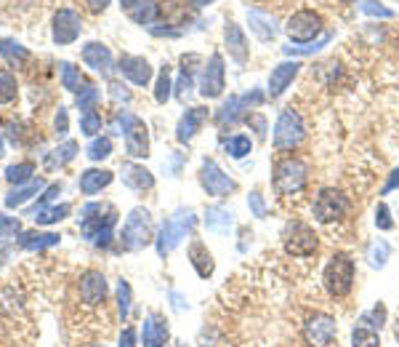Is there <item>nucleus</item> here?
<instances>
[{
	"label": "nucleus",
	"instance_id": "39448f33",
	"mask_svg": "<svg viewBox=\"0 0 399 347\" xmlns=\"http://www.w3.org/2000/svg\"><path fill=\"white\" fill-rule=\"evenodd\" d=\"M155 241V230H152V214L147 208H133L123 222L120 230V248L123 251H141Z\"/></svg>",
	"mask_w": 399,
	"mask_h": 347
},
{
	"label": "nucleus",
	"instance_id": "6e6d98bb",
	"mask_svg": "<svg viewBox=\"0 0 399 347\" xmlns=\"http://www.w3.org/2000/svg\"><path fill=\"white\" fill-rule=\"evenodd\" d=\"M53 131H56V137H64L67 131H70V118H67V107H59V113L53 118Z\"/></svg>",
	"mask_w": 399,
	"mask_h": 347
},
{
	"label": "nucleus",
	"instance_id": "13d9d810",
	"mask_svg": "<svg viewBox=\"0 0 399 347\" xmlns=\"http://www.w3.org/2000/svg\"><path fill=\"white\" fill-rule=\"evenodd\" d=\"M391 190H399V168H394L391 174H388V182L384 184V190H381V195H388Z\"/></svg>",
	"mask_w": 399,
	"mask_h": 347
},
{
	"label": "nucleus",
	"instance_id": "9b49d317",
	"mask_svg": "<svg viewBox=\"0 0 399 347\" xmlns=\"http://www.w3.org/2000/svg\"><path fill=\"white\" fill-rule=\"evenodd\" d=\"M322 16L314 8H299L296 13H290L285 22V32L293 43H312L320 32H322Z\"/></svg>",
	"mask_w": 399,
	"mask_h": 347
},
{
	"label": "nucleus",
	"instance_id": "4c0bfd02",
	"mask_svg": "<svg viewBox=\"0 0 399 347\" xmlns=\"http://www.w3.org/2000/svg\"><path fill=\"white\" fill-rule=\"evenodd\" d=\"M77 141H72V139H67L64 144H59L53 153L48 155V166L53 168V166H67L70 160H75V155H77Z\"/></svg>",
	"mask_w": 399,
	"mask_h": 347
},
{
	"label": "nucleus",
	"instance_id": "6e6552de",
	"mask_svg": "<svg viewBox=\"0 0 399 347\" xmlns=\"http://www.w3.org/2000/svg\"><path fill=\"white\" fill-rule=\"evenodd\" d=\"M263 96L261 91H248V94H242V96H229L218 110H216V115H213V123L218 126L221 131H232L237 123H242L245 120V115H248L250 107H259V104H263Z\"/></svg>",
	"mask_w": 399,
	"mask_h": 347
},
{
	"label": "nucleus",
	"instance_id": "1a4fd4ad",
	"mask_svg": "<svg viewBox=\"0 0 399 347\" xmlns=\"http://www.w3.org/2000/svg\"><path fill=\"white\" fill-rule=\"evenodd\" d=\"M312 214L320 225H336L349 214V198L336 187H322L314 198Z\"/></svg>",
	"mask_w": 399,
	"mask_h": 347
},
{
	"label": "nucleus",
	"instance_id": "f8f14e48",
	"mask_svg": "<svg viewBox=\"0 0 399 347\" xmlns=\"http://www.w3.org/2000/svg\"><path fill=\"white\" fill-rule=\"evenodd\" d=\"M200 184H202V190L213 198H226V195H232L237 190V182L232 179L229 174H226L224 168L218 166L213 158H205L202 163H200Z\"/></svg>",
	"mask_w": 399,
	"mask_h": 347
},
{
	"label": "nucleus",
	"instance_id": "6ab92c4d",
	"mask_svg": "<svg viewBox=\"0 0 399 347\" xmlns=\"http://www.w3.org/2000/svg\"><path fill=\"white\" fill-rule=\"evenodd\" d=\"M299 72H301V62H282V65H277L269 72V91H266V96L269 99H280L287 91V86L296 80Z\"/></svg>",
	"mask_w": 399,
	"mask_h": 347
},
{
	"label": "nucleus",
	"instance_id": "2eb2a0df",
	"mask_svg": "<svg viewBox=\"0 0 399 347\" xmlns=\"http://www.w3.org/2000/svg\"><path fill=\"white\" fill-rule=\"evenodd\" d=\"M80 30H83V22H80L77 11L59 8V11L53 13V43L70 46V43H75L80 38Z\"/></svg>",
	"mask_w": 399,
	"mask_h": 347
},
{
	"label": "nucleus",
	"instance_id": "dca6fc26",
	"mask_svg": "<svg viewBox=\"0 0 399 347\" xmlns=\"http://www.w3.org/2000/svg\"><path fill=\"white\" fill-rule=\"evenodd\" d=\"M208 107H189L184 115L178 118V126H176V141L178 144H189V141L197 137L202 126L208 123Z\"/></svg>",
	"mask_w": 399,
	"mask_h": 347
},
{
	"label": "nucleus",
	"instance_id": "423d86ee",
	"mask_svg": "<svg viewBox=\"0 0 399 347\" xmlns=\"http://www.w3.org/2000/svg\"><path fill=\"white\" fill-rule=\"evenodd\" d=\"M197 219H195V211L192 208H178L174 217L168 219L160 227V232L155 235V246H157V254L160 257H168L176 246L187 238L189 232L195 230Z\"/></svg>",
	"mask_w": 399,
	"mask_h": 347
},
{
	"label": "nucleus",
	"instance_id": "603ef678",
	"mask_svg": "<svg viewBox=\"0 0 399 347\" xmlns=\"http://www.w3.org/2000/svg\"><path fill=\"white\" fill-rule=\"evenodd\" d=\"M375 227L378 230H394V219H391V208L386 206V203H378V208H375Z\"/></svg>",
	"mask_w": 399,
	"mask_h": 347
},
{
	"label": "nucleus",
	"instance_id": "b1692460",
	"mask_svg": "<svg viewBox=\"0 0 399 347\" xmlns=\"http://www.w3.org/2000/svg\"><path fill=\"white\" fill-rule=\"evenodd\" d=\"M125 153L136 160L150 155V131H147V123L141 118H138L136 126L125 134Z\"/></svg>",
	"mask_w": 399,
	"mask_h": 347
},
{
	"label": "nucleus",
	"instance_id": "f03ea898",
	"mask_svg": "<svg viewBox=\"0 0 399 347\" xmlns=\"http://www.w3.org/2000/svg\"><path fill=\"white\" fill-rule=\"evenodd\" d=\"M357 278V262L346 251H336L322 270V286L330 299H346L354 289Z\"/></svg>",
	"mask_w": 399,
	"mask_h": 347
},
{
	"label": "nucleus",
	"instance_id": "69168bd1",
	"mask_svg": "<svg viewBox=\"0 0 399 347\" xmlns=\"http://www.w3.org/2000/svg\"><path fill=\"white\" fill-rule=\"evenodd\" d=\"M394 339H397V345H399V321L394 323Z\"/></svg>",
	"mask_w": 399,
	"mask_h": 347
},
{
	"label": "nucleus",
	"instance_id": "8fccbe9b",
	"mask_svg": "<svg viewBox=\"0 0 399 347\" xmlns=\"http://www.w3.org/2000/svg\"><path fill=\"white\" fill-rule=\"evenodd\" d=\"M19 232H22V222H19V217H8V214L0 211V238L8 241V238H16Z\"/></svg>",
	"mask_w": 399,
	"mask_h": 347
},
{
	"label": "nucleus",
	"instance_id": "473e14b6",
	"mask_svg": "<svg viewBox=\"0 0 399 347\" xmlns=\"http://www.w3.org/2000/svg\"><path fill=\"white\" fill-rule=\"evenodd\" d=\"M6 179L11 182L13 187H19V184H27V182L35 179V163H13V166L6 168Z\"/></svg>",
	"mask_w": 399,
	"mask_h": 347
},
{
	"label": "nucleus",
	"instance_id": "20e7f679",
	"mask_svg": "<svg viewBox=\"0 0 399 347\" xmlns=\"http://www.w3.org/2000/svg\"><path fill=\"white\" fill-rule=\"evenodd\" d=\"M282 248H285L287 257H314L320 251V235L314 232V227L303 219H287L282 232Z\"/></svg>",
	"mask_w": 399,
	"mask_h": 347
},
{
	"label": "nucleus",
	"instance_id": "5fc2aeb1",
	"mask_svg": "<svg viewBox=\"0 0 399 347\" xmlns=\"http://www.w3.org/2000/svg\"><path fill=\"white\" fill-rule=\"evenodd\" d=\"M110 96H112L117 104H128V102H131V91L125 89L120 80H112V83H110Z\"/></svg>",
	"mask_w": 399,
	"mask_h": 347
},
{
	"label": "nucleus",
	"instance_id": "a18cd8bd",
	"mask_svg": "<svg viewBox=\"0 0 399 347\" xmlns=\"http://www.w3.org/2000/svg\"><path fill=\"white\" fill-rule=\"evenodd\" d=\"M16 94H19V86H16V77L6 70H0V104H11L16 102Z\"/></svg>",
	"mask_w": 399,
	"mask_h": 347
},
{
	"label": "nucleus",
	"instance_id": "774afa93",
	"mask_svg": "<svg viewBox=\"0 0 399 347\" xmlns=\"http://www.w3.org/2000/svg\"><path fill=\"white\" fill-rule=\"evenodd\" d=\"M91 347H104V345H91Z\"/></svg>",
	"mask_w": 399,
	"mask_h": 347
},
{
	"label": "nucleus",
	"instance_id": "7ed1b4c3",
	"mask_svg": "<svg viewBox=\"0 0 399 347\" xmlns=\"http://www.w3.org/2000/svg\"><path fill=\"white\" fill-rule=\"evenodd\" d=\"M309 182V163L299 158V155H282L280 160H275L272 166V187H275L277 195H296L306 187Z\"/></svg>",
	"mask_w": 399,
	"mask_h": 347
},
{
	"label": "nucleus",
	"instance_id": "c9c22d12",
	"mask_svg": "<svg viewBox=\"0 0 399 347\" xmlns=\"http://www.w3.org/2000/svg\"><path fill=\"white\" fill-rule=\"evenodd\" d=\"M70 203H59V206H46L40 208L38 214H35V225H56V222H62V219L70 217Z\"/></svg>",
	"mask_w": 399,
	"mask_h": 347
},
{
	"label": "nucleus",
	"instance_id": "412c9836",
	"mask_svg": "<svg viewBox=\"0 0 399 347\" xmlns=\"http://www.w3.org/2000/svg\"><path fill=\"white\" fill-rule=\"evenodd\" d=\"M224 40H226V51H229V56H232L237 65H245L250 56V46H248L245 32H242V27H240L237 22H226Z\"/></svg>",
	"mask_w": 399,
	"mask_h": 347
},
{
	"label": "nucleus",
	"instance_id": "a211bd4d",
	"mask_svg": "<svg viewBox=\"0 0 399 347\" xmlns=\"http://www.w3.org/2000/svg\"><path fill=\"white\" fill-rule=\"evenodd\" d=\"M117 70L123 72V77H128L133 86H147L152 80V65L144 56H133V53H123Z\"/></svg>",
	"mask_w": 399,
	"mask_h": 347
},
{
	"label": "nucleus",
	"instance_id": "c03bdc74",
	"mask_svg": "<svg viewBox=\"0 0 399 347\" xmlns=\"http://www.w3.org/2000/svg\"><path fill=\"white\" fill-rule=\"evenodd\" d=\"M171 94H174V83H171V67L165 65L160 70V77H157V83H155V102L165 104L168 99H171Z\"/></svg>",
	"mask_w": 399,
	"mask_h": 347
},
{
	"label": "nucleus",
	"instance_id": "f704fd0d",
	"mask_svg": "<svg viewBox=\"0 0 399 347\" xmlns=\"http://www.w3.org/2000/svg\"><path fill=\"white\" fill-rule=\"evenodd\" d=\"M351 347H381V334L370 326H354L351 329Z\"/></svg>",
	"mask_w": 399,
	"mask_h": 347
},
{
	"label": "nucleus",
	"instance_id": "49530a36",
	"mask_svg": "<svg viewBox=\"0 0 399 347\" xmlns=\"http://www.w3.org/2000/svg\"><path fill=\"white\" fill-rule=\"evenodd\" d=\"M245 126H248L259 139H266V131H269V120H266V115L263 113H256V110H250L248 115H245V120H242Z\"/></svg>",
	"mask_w": 399,
	"mask_h": 347
},
{
	"label": "nucleus",
	"instance_id": "864d4df0",
	"mask_svg": "<svg viewBox=\"0 0 399 347\" xmlns=\"http://www.w3.org/2000/svg\"><path fill=\"white\" fill-rule=\"evenodd\" d=\"M248 206H250V214L259 219H263L269 214V206H266V201H263V195L259 193V190H253V193L248 195Z\"/></svg>",
	"mask_w": 399,
	"mask_h": 347
},
{
	"label": "nucleus",
	"instance_id": "680f3d73",
	"mask_svg": "<svg viewBox=\"0 0 399 347\" xmlns=\"http://www.w3.org/2000/svg\"><path fill=\"white\" fill-rule=\"evenodd\" d=\"M187 3H192L195 8H202V6H211L213 0H187Z\"/></svg>",
	"mask_w": 399,
	"mask_h": 347
},
{
	"label": "nucleus",
	"instance_id": "4468645a",
	"mask_svg": "<svg viewBox=\"0 0 399 347\" xmlns=\"http://www.w3.org/2000/svg\"><path fill=\"white\" fill-rule=\"evenodd\" d=\"M110 294V283H107V275L101 270H86L77 281V296L80 302L88 305V308H96L101 305Z\"/></svg>",
	"mask_w": 399,
	"mask_h": 347
},
{
	"label": "nucleus",
	"instance_id": "cd10ccee",
	"mask_svg": "<svg viewBox=\"0 0 399 347\" xmlns=\"http://www.w3.org/2000/svg\"><path fill=\"white\" fill-rule=\"evenodd\" d=\"M235 214L224 206H208L205 208V227L216 235H226V232L232 230V225H235Z\"/></svg>",
	"mask_w": 399,
	"mask_h": 347
},
{
	"label": "nucleus",
	"instance_id": "4be33fe9",
	"mask_svg": "<svg viewBox=\"0 0 399 347\" xmlns=\"http://www.w3.org/2000/svg\"><path fill=\"white\" fill-rule=\"evenodd\" d=\"M112 182H115V171H110V168H86V171L80 174L77 187H80L83 195H96L101 193L104 187H110Z\"/></svg>",
	"mask_w": 399,
	"mask_h": 347
},
{
	"label": "nucleus",
	"instance_id": "f257e3e1",
	"mask_svg": "<svg viewBox=\"0 0 399 347\" xmlns=\"http://www.w3.org/2000/svg\"><path fill=\"white\" fill-rule=\"evenodd\" d=\"M77 225L88 244H93L96 248H110L115 238V225H117V211L104 203H86L80 208Z\"/></svg>",
	"mask_w": 399,
	"mask_h": 347
},
{
	"label": "nucleus",
	"instance_id": "79ce46f5",
	"mask_svg": "<svg viewBox=\"0 0 399 347\" xmlns=\"http://www.w3.org/2000/svg\"><path fill=\"white\" fill-rule=\"evenodd\" d=\"M99 99H101V91L96 89L93 83H83V89L77 91V110H83V113L96 110Z\"/></svg>",
	"mask_w": 399,
	"mask_h": 347
},
{
	"label": "nucleus",
	"instance_id": "9d476101",
	"mask_svg": "<svg viewBox=\"0 0 399 347\" xmlns=\"http://www.w3.org/2000/svg\"><path fill=\"white\" fill-rule=\"evenodd\" d=\"M301 334L309 347H330L338 336V323L330 313L317 310L312 315H306V321L301 326Z\"/></svg>",
	"mask_w": 399,
	"mask_h": 347
},
{
	"label": "nucleus",
	"instance_id": "a19ab883",
	"mask_svg": "<svg viewBox=\"0 0 399 347\" xmlns=\"http://www.w3.org/2000/svg\"><path fill=\"white\" fill-rule=\"evenodd\" d=\"M131 283L128 281H117L115 286V299H117V315H120V321H128V315H131Z\"/></svg>",
	"mask_w": 399,
	"mask_h": 347
},
{
	"label": "nucleus",
	"instance_id": "3c124183",
	"mask_svg": "<svg viewBox=\"0 0 399 347\" xmlns=\"http://www.w3.org/2000/svg\"><path fill=\"white\" fill-rule=\"evenodd\" d=\"M56 195H62V184H59V182H53V184H48V187H46V190H43V195H40L38 198V203H35V206L30 208V211H27V217H35V214H38L40 208H46L51 203V201H53V198H56Z\"/></svg>",
	"mask_w": 399,
	"mask_h": 347
},
{
	"label": "nucleus",
	"instance_id": "c756f323",
	"mask_svg": "<svg viewBox=\"0 0 399 347\" xmlns=\"http://www.w3.org/2000/svg\"><path fill=\"white\" fill-rule=\"evenodd\" d=\"M248 22H250V30L256 32V38H259V40H275L277 27H275V19H272L269 13L250 11L248 13Z\"/></svg>",
	"mask_w": 399,
	"mask_h": 347
},
{
	"label": "nucleus",
	"instance_id": "7c9ffc66",
	"mask_svg": "<svg viewBox=\"0 0 399 347\" xmlns=\"http://www.w3.org/2000/svg\"><path fill=\"white\" fill-rule=\"evenodd\" d=\"M0 53L6 56V62L11 67H22L30 59V51H27L22 43H16V40H8L3 38L0 40Z\"/></svg>",
	"mask_w": 399,
	"mask_h": 347
},
{
	"label": "nucleus",
	"instance_id": "393cba45",
	"mask_svg": "<svg viewBox=\"0 0 399 347\" xmlns=\"http://www.w3.org/2000/svg\"><path fill=\"white\" fill-rule=\"evenodd\" d=\"M123 184L125 187H131V190H152L155 187V174H152L150 168L138 166V163H128L123 166Z\"/></svg>",
	"mask_w": 399,
	"mask_h": 347
},
{
	"label": "nucleus",
	"instance_id": "58836bf2",
	"mask_svg": "<svg viewBox=\"0 0 399 347\" xmlns=\"http://www.w3.org/2000/svg\"><path fill=\"white\" fill-rule=\"evenodd\" d=\"M59 77H62L64 89L72 91V94H77L80 86H83V75H80V70L72 62H59Z\"/></svg>",
	"mask_w": 399,
	"mask_h": 347
},
{
	"label": "nucleus",
	"instance_id": "5701e85b",
	"mask_svg": "<svg viewBox=\"0 0 399 347\" xmlns=\"http://www.w3.org/2000/svg\"><path fill=\"white\" fill-rule=\"evenodd\" d=\"M83 62H86L91 70H96L101 75H110L112 72V53L104 43H86L83 46Z\"/></svg>",
	"mask_w": 399,
	"mask_h": 347
},
{
	"label": "nucleus",
	"instance_id": "e2e57ef3",
	"mask_svg": "<svg viewBox=\"0 0 399 347\" xmlns=\"http://www.w3.org/2000/svg\"><path fill=\"white\" fill-rule=\"evenodd\" d=\"M138 3H141V0H120V6H123V8H128V11H131L133 6H138Z\"/></svg>",
	"mask_w": 399,
	"mask_h": 347
},
{
	"label": "nucleus",
	"instance_id": "aec40b11",
	"mask_svg": "<svg viewBox=\"0 0 399 347\" xmlns=\"http://www.w3.org/2000/svg\"><path fill=\"white\" fill-rule=\"evenodd\" d=\"M187 257H189V265L197 272V278H202V281L213 278V272H216V259H213L211 248L202 244V241H192V244H189Z\"/></svg>",
	"mask_w": 399,
	"mask_h": 347
},
{
	"label": "nucleus",
	"instance_id": "ea45409f",
	"mask_svg": "<svg viewBox=\"0 0 399 347\" xmlns=\"http://www.w3.org/2000/svg\"><path fill=\"white\" fill-rule=\"evenodd\" d=\"M86 155H88V160H93V163L110 158V155H112V139H110V137H93L91 144L86 147Z\"/></svg>",
	"mask_w": 399,
	"mask_h": 347
},
{
	"label": "nucleus",
	"instance_id": "338daca9",
	"mask_svg": "<svg viewBox=\"0 0 399 347\" xmlns=\"http://www.w3.org/2000/svg\"><path fill=\"white\" fill-rule=\"evenodd\" d=\"M176 347H187V345H184V342H176Z\"/></svg>",
	"mask_w": 399,
	"mask_h": 347
},
{
	"label": "nucleus",
	"instance_id": "09e8293b",
	"mask_svg": "<svg viewBox=\"0 0 399 347\" xmlns=\"http://www.w3.org/2000/svg\"><path fill=\"white\" fill-rule=\"evenodd\" d=\"M388 254H391V248H388L386 241H375V244L370 246V251H367V259H370V265H373V267L381 270V267L386 265Z\"/></svg>",
	"mask_w": 399,
	"mask_h": 347
},
{
	"label": "nucleus",
	"instance_id": "bf43d9fd",
	"mask_svg": "<svg viewBox=\"0 0 399 347\" xmlns=\"http://www.w3.org/2000/svg\"><path fill=\"white\" fill-rule=\"evenodd\" d=\"M171 308L176 310V313H181V310H187L189 308V302H184V296L178 294V291H171Z\"/></svg>",
	"mask_w": 399,
	"mask_h": 347
},
{
	"label": "nucleus",
	"instance_id": "bb28decb",
	"mask_svg": "<svg viewBox=\"0 0 399 347\" xmlns=\"http://www.w3.org/2000/svg\"><path fill=\"white\" fill-rule=\"evenodd\" d=\"M59 241H62L59 232H38V230L19 232V246L25 251H43V248H51V246H59Z\"/></svg>",
	"mask_w": 399,
	"mask_h": 347
},
{
	"label": "nucleus",
	"instance_id": "052dcab7",
	"mask_svg": "<svg viewBox=\"0 0 399 347\" xmlns=\"http://www.w3.org/2000/svg\"><path fill=\"white\" fill-rule=\"evenodd\" d=\"M86 6H88V11L91 13H101V11H107L110 0H86Z\"/></svg>",
	"mask_w": 399,
	"mask_h": 347
},
{
	"label": "nucleus",
	"instance_id": "0eeeda50",
	"mask_svg": "<svg viewBox=\"0 0 399 347\" xmlns=\"http://www.w3.org/2000/svg\"><path fill=\"white\" fill-rule=\"evenodd\" d=\"M306 137V126H303V118L293 110V107H285L280 118L275 123V137H272V144H275L277 153H293L301 141Z\"/></svg>",
	"mask_w": 399,
	"mask_h": 347
},
{
	"label": "nucleus",
	"instance_id": "72a5a7b5",
	"mask_svg": "<svg viewBox=\"0 0 399 347\" xmlns=\"http://www.w3.org/2000/svg\"><path fill=\"white\" fill-rule=\"evenodd\" d=\"M157 13H160V3H155V0H141L138 6L131 8V19H133L136 25H152V22L157 19Z\"/></svg>",
	"mask_w": 399,
	"mask_h": 347
},
{
	"label": "nucleus",
	"instance_id": "0e129e2a",
	"mask_svg": "<svg viewBox=\"0 0 399 347\" xmlns=\"http://www.w3.org/2000/svg\"><path fill=\"white\" fill-rule=\"evenodd\" d=\"M6 155V141H3V137H0V158Z\"/></svg>",
	"mask_w": 399,
	"mask_h": 347
},
{
	"label": "nucleus",
	"instance_id": "2f4dec72",
	"mask_svg": "<svg viewBox=\"0 0 399 347\" xmlns=\"http://www.w3.org/2000/svg\"><path fill=\"white\" fill-rule=\"evenodd\" d=\"M224 150H226V155H229V158L240 160V158L250 155V150H253V141H250L248 134H232L229 139H224Z\"/></svg>",
	"mask_w": 399,
	"mask_h": 347
},
{
	"label": "nucleus",
	"instance_id": "4d7b16f0",
	"mask_svg": "<svg viewBox=\"0 0 399 347\" xmlns=\"http://www.w3.org/2000/svg\"><path fill=\"white\" fill-rule=\"evenodd\" d=\"M138 345V332L133 326H125L120 332V339H117V347H136Z\"/></svg>",
	"mask_w": 399,
	"mask_h": 347
},
{
	"label": "nucleus",
	"instance_id": "ddd939ff",
	"mask_svg": "<svg viewBox=\"0 0 399 347\" xmlns=\"http://www.w3.org/2000/svg\"><path fill=\"white\" fill-rule=\"evenodd\" d=\"M200 94L205 99H218L224 96L226 89V67H224V56L216 51L211 53V59L202 65V72H200Z\"/></svg>",
	"mask_w": 399,
	"mask_h": 347
},
{
	"label": "nucleus",
	"instance_id": "e433bc0d",
	"mask_svg": "<svg viewBox=\"0 0 399 347\" xmlns=\"http://www.w3.org/2000/svg\"><path fill=\"white\" fill-rule=\"evenodd\" d=\"M386 318H388L386 305H384V302H375V305L367 310V313H362L360 323H362V326H370V329H375V332H381V329L386 326Z\"/></svg>",
	"mask_w": 399,
	"mask_h": 347
},
{
	"label": "nucleus",
	"instance_id": "f3484780",
	"mask_svg": "<svg viewBox=\"0 0 399 347\" xmlns=\"http://www.w3.org/2000/svg\"><path fill=\"white\" fill-rule=\"evenodd\" d=\"M171 332L162 313H150L141 323V347H168Z\"/></svg>",
	"mask_w": 399,
	"mask_h": 347
},
{
	"label": "nucleus",
	"instance_id": "de8ad7c7",
	"mask_svg": "<svg viewBox=\"0 0 399 347\" xmlns=\"http://www.w3.org/2000/svg\"><path fill=\"white\" fill-rule=\"evenodd\" d=\"M80 131L86 137H96L101 131V115L96 110H88V113H80Z\"/></svg>",
	"mask_w": 399,
	"mask_h": 347
},
{
	"label": "nucleus",
	"instance_id": "37998d69",
	"mask_svg": "<svg viewBox=\"0 0 399 347\" xmlns=\"http://www.w3.org/2000/svg\"><path fill=\"white\" fill-rule=\"evenodd\" d=\"M136 123H138V115L128 113V110H117V113H115V118L110 120V131H112V134H120V137H125V134L133 129Z\"/></svg>",
	"mask_w": 399,
	"mask_h": 347
},
{
	"label": "nucleus",
	"instance_id": "c85d7f7f",
	"mask_svg": "<svg viewBox=\"0 0 399 347\" xmlns=\"http://www.w3.org/2000/svg\"><path fill=\"white\" fill-rule=\"evenodd\" d=\"M46 190V182L40 179V177H35L32 182H27V184H19V187H13L11 193L6 195V208H16V206H25L27 201L32 198V195H38Z\"/></svg>",
	"mask_w": 399,
	"mask_h": 347
},
{
	"label": "nucleus",
	"instance_id": "a878e982",
	"mask_svg": "<svg viewBox=\"0 0 399 347\" xmlns=\"http://www.w3.org/2000/svg\"><path fill=\"white\" fill-rule=\"evenodd\" d=\"M195 65H200L197 53H187V56H181V77H178L176 91H174L181 102H187V96L192 94V89H195Z\"/></svg>",
	"mask_w": 399,
	"mask_h": 347
}]
</instances>
